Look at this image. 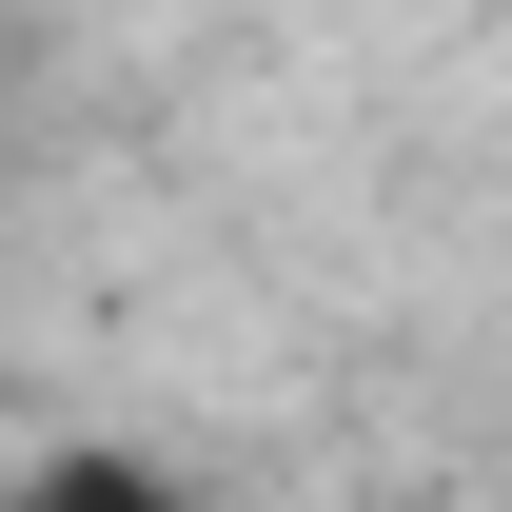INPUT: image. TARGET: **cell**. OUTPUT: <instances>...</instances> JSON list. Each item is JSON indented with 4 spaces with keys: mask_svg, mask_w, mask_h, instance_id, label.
<instances>
[{
    "mask_svg": "<svg viewBox=\"0 0 512 512\" xmlns=\"http://www.w3.org/2000/svg\"><path fill=\"white\" fill-rule=\"evenodd\" d=\"M20 512H197L158 453H119V434H40L20 453Z\"/></svg>",
    "mask_w": 512,
    "mask_h": 512,
    "instance_id": "1",
    "label": "cell"
}]
</instances>
